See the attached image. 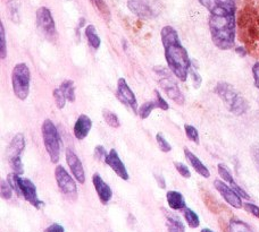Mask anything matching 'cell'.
Instances as JSON below:
<instances>
[{
    "mask_svg": "<svg viewBox=\"0 0 259 232\" xmlns=\"http://www.w3.org/2000/svg\"><path fill=\"white\" fill-rule=\"evenodd\" d=\"M161 43L165 50V59L167 67L173 75L181 82H186L191 67L187 49L181 43L178 31L170 25H166L160 32Z\"/></svg>",
    "mask_w": 259,
    "mask_h": 232,
    "instance_id": "6da1fadb",
    "label": "cell"
},
{
    "mask_svg": "<svg viewBox=\"0 0 259 232\" xmlns=\"http://www.w3.org/2000/svg\"><path fill=\"white\" fill-rule=\"evenodd\" d=\"M209 31L212 43L220 50H231L235 44V14L231 15H209Z\"/></svg>",
    "mask_w": 259,
    "mask_h": 232,
    "instance_id": "7a4b0ae2",
    "label": "cell"
},
{
    "mask_svg": "<svg viewBox=\"0 0 259 232\" xmlns=\"http://www.w3.org/2000/svg\"><path fill=\"white\" fill-rule=\"evenodd\" d=\"M214 91L220 96V99L223 101L226 109L231 113H233L234 115H243L244 113H247L249 109L248 101L234 89L233 85L226 82H220L217 83Z\"/></svg>",
    "mask_w": 259,
    "mask_h": 232,
    "instance_id": "3957f363",
    "label": "cell"
},
{
    "mask_svg": "<svg viewBox=\"0 0 259 232\" xmlns=\"http://www.w3.org/2000/svg\"><path fill=\"white\" fill-rule=\"evenodd\" d=\"M154 72L158 78V83L161 89L165 92V94L167 95L174 103L178 105H184L186 103V97L182 91L180 90L178 83L172 76V72L169 71V68L163 67V66H156L154 67Z\"/></svg>",
    "mask_w": 259,
    "mask_h": 232,
    "instance_id": "277c9868",
    "label": "cell"
},
{
    "mask_svg": "<svg viewBox=\"0 0 259 232\" xmlns=\"http://www.w3.org/2000/svg\"><path fill=\"white\" fill-rule=\"evenodd\" d=\"M41 134H42L44 145L47 151L49 159L53 163H57L61 157V136L58 129L52 120L46 119L41 126Z\"/></svg>",
    "mask_w": 259,
    "mask_h": 232,
    "instance_id": "5b68a950",
    "label": "cell"
},
{
    "mask_svg": "<svg viewBox=\"0 0 259 232\" xmlns=\"http://www.w3.org/2000/svg\"><path fill=\"white\" fill-rule=\"evenodd\" d=\"M31 72L25 63L16 64L12 71L13 92L18 100L25 101L30 94Z\"/></svg>",
    "mask_w": 259,
    "mask_h": 232,
    "instance_id": "8992f818",
    "label": "cell"
},
{
    "mask_svg": "<svg viewBox=\"0 0 259 232\" xmlns=\"http://www.w3.org/2000/svg\"><path fill=\"white\" fill-rule=\"evenodd\" d=\"M25 150V137L22 133L16 134L12 138L11 144L7 148V157L14 172L22 176L24 172V165L22 162V154Z\"/></svg>",
    "mask_w": 259,
    "mask_h": 232,
    "instance_id": "52a82bcc",
    "label": "cell"
},
{
    "mask_svg": "<svg viewBox=\"0 0 259 232\" xmlns=\"http://www.w3.org/2000/svg\"><path fill=\"white\" fill-rule=\"evenodd\" d=\"M130 12L142 20H154L161 13L159 0H127Z\"/></svg>",
    "mask_w": 259,
    "mask_h": 232,
    "instance_id": "ba28073f",
    "label": "cell"
},
{
    "mask_svg": "<svg viewBox=\"0 0 259 232\" xmlns=\"http://www.w3.org/2000/svg\"><path fill=\"white\" fill-rule=\"evenodd\" d=\"M36 26L46 39L50 42H56L58 32L55 24L53 14L48 7H40L36 11Z\"/></svg>",
    "mask_w": 259,
    "mask_h": 232,
    "instance_id": "9c48e42d",
    "label": "cell"
},
{
    "mask_svg": "<svg viewBox=\"0 0 259 232\" xmlns=\"http://www.w3.org/2000/svg\"><path fill=\"white\" fill-rule=\"evenodd\" d=\"M55 178H56V183L61 193L67 198L75 201L77 197V186L75 183V178H73L63 165L56 166V169H55Z\"/></svg>",
    "mask_w": 259,
    "mask_h": 232,
    "instance_id": "30bf717a",
    "label": "cell"
},
{
    "mask_svg": "<svg viewBox=\"0 0 259 232\" xmlns=\"http://www.w3.org/2000/svg\"><path fill=\"white\" fill-rule=\"evenodd\" d=\"M209 15H231L237 12V0H198Z\"/></svg>",
    "mask_w": 259,
    "mask_h": 232,
    "instance_id": "8fae6325",
    "label": "cell"
},
{
    "mask_svg": "<svg viewBox=\"0 0 259 232\" xmlns=\"http://www.w3.org/2000/svg\"><path fill=\"white\" fill-rule=\"evenodd\" d=\"M116 95L118 100L122 102L124 105H127L134 113L138 114L139 105L136 94L128 86L125 78H119L117 81V89H116Z\"/></svg>",
    "mask_w": 259,
    "mask_h": 232,
    "instance_id": "7c38bea8",
    "label": "cell"
},
{
    "mask_svg": "<svg viewBox=\"0 0 259 232\" xmlns=\"http://www.w3.org/2000/svg\"><path fill=\"white\" fill-rule=\"evenodd\" d=\"M214 187L216 188L217 192L220 193L222 197L224 198V201L234 208H242L243 203L242 198L240 197V195L235 192V190L230 187L229 185H226L224 180L216 179L214 180Z\"/></svg>",
    "mask_w": 259,
    "mask_h": 232,
    "instance_id": "4fadbf2b",
    "label": "cell"
},
{
    "mask_svg": "<svg viewBox=\"0 0 259 232\" xmlns=\"http://www.w3.org/2000/svg\"><path fill=\"white\" fill-rule=\"evenodd\" d=\"M20 189L21 197L24 198L26 202H29L33 207L39 210L45 205V203L38 196L35 185L29 178H20Z\"/></svg>",
    "mask_w": 259,
    "mask_h": 232,
    "instance_id": "5bb4252c",
    "label": "cell"
},
{
    "mask_svg": "<svg viewBox=\"0 0 259 232\" xmlns=\"http://www.w3.org/2000/svg\"><path fill=\"white\" fill-rule=\"evenodd\" d=\"M65 156H66L67 165L69 166V170H71L73 177L75 178V180L78 184H81V185L84 184L85 183V172H84V168H83V164L80 160V157H78L75 154V152L71 150V148H67Z\"/></svg>",
    "mask_w": 259,
    "mask_h": 232,
    "instance_id": "9a60e30c",
    "label": "cell"
},
{
    "mask_svg": "<svg viewBox=\"0 0 259 232\" xmlns=\"http://www.w3.org/2000/svg\"><path fill=\"white\" fill-rule=\"evenodd\" d=\"M105 163L107 164L109 168L112 169L121 179L125 180V182H127V180L130 179L126 166L124 165L123 161L121 160V157H119L118 153L116 150H115V148H112V150L108 152L107 156H106Z\"/></svg>",
    "mask_w": 259,
    "mask_h": 232,
    "instance_id": "2e32d148",
    "label": "cell"
},
{
    "mask_svg": "<svg viewBox=\"0 0 259 232\" xmlns=\"http://www.w3.org/2000/svg\"><path fill=\"white\" fill-rule=\"evenodd\" d=\"M92 184L95 186L96 193L98 194V197L101 204H104V205L108 204L113 197V192L112 188L109 187V185L104 182V179L101 178V176L99 173H95L92 176Z\"/></svg>",
    "mask_w": 259,
    "mask_h": 232,
    "instance_id": "e0dca14e",
    "label": "cell"
},
{
    "mask_svg": "<svg viewBox=\"0 0 259 232\" xmlns=\"http://www.w3.org/2000/svg\"><path fill=\"white\" fill-rule=\"evenodd\" d=\"M217 170H219V175L220 177L224 180L225 183H228L230 187H232L235 192H237L240 197L241 198H244V199H250V196H249V194L244 190L241 186L238 185L237 182H235L232 173L230 172V170L228 166H226L225 164L223 163H220L219 165H217Z\"/></svg>",
    "mask_w": 259,
    "mask_h": 232,
    "instance_id": "ac0fdd59",
    "label": "cell"
},
{
    "mask_svg": "<svg viewBox=\"0 0 259 232\" xmlns=\"http://www.w3.org/2000/svg\"><path fill=\"white\" fill-rule=\"evenodd\" d=\"M91 128H92L91 118L89 115L82 113L80 114V117L76 119L75 125H74V129H73L74 136H75L78 141H83V139L89 135Z\"/></svg>",
    "mask_w": 259,
    "mask_h": 232,
    "instance_id": "d6986e66",
    "label": "cell"
},
{
    "mask_svg": "<svg viewBox=\"0 0 259 232\" xmlns=\"http://www.w3.org/2000/svg\"><path fill=\"white\" fill-rule=\"evenodd\" d=\"M184 155H186L187 160L189 161V163L191 164V166L198 175H200L201 177L206 178V179L210 177V172H209V170H208L207 166L203 164L201 160L199 159L196 154H193V153L189 150L188 147H184Z\"/></svg>",
    "mask_w": 259,
    "mask_h": 232,
    "instance_id": "ffe728a7",
    "label": "cell"
},
{
    "mask_svg": "<svg viewBox=\"0 0 259 232\" xmlns=\"http://www.w3.org/2000/svg\"><path fill=\"white\" fill-rule=\"evenodd\" d=\"M166 199H167L168 206L174 211H181L187 207L186 199H184L183 195L177 192V190H169L166 194Z\"/></svg>",
    "mask_w": 259,
    "mask_h": 232,
    "instance_id": "44dd1931",
    "label": "cell"
},
{
    "mask_svg": "<svg viewBox=\"0 0 259 232\" xmlns=\"http://www.w3.org/2000/svg\"><path fill=\"white\" fill-rule=\"evenodd\" d=\"M85 36L88 42H89V45L91 46L94 50H98L101 45V40L99 38L98 33H97V30L95 25L89 24L85 27Z\"/></svg>",
    "mask_w": 259,
    "mask_h": 232,
    "instance_id": "7402d4cb",
    "label": "cell"
},
{
    "mask_svg": "<svg viewBox=\"0 0 259 232\" xmlns=\"http://www.w3.org/2000/svg\"><path fill=\"white\" fill-rule=\"evenodd\" d=\"M7 12L11 21L13 23H15V24H20L21 15H20V2H18V0H8Z\"/></svg>",
    "mask_w": 259,
    "mask_h": 232,
    "instance_id": "603a6c76",
    "label": "cell"
},
{
    "mask_svg": "<svg viewBox=\"0 0 259 232\" xmlns=\"http://www.w3.org/2000/svg\"><path fill=\"white\" fill-rule=\"evenodd\" d=\"M167 220H166V225H167L168 232H186V228L182 221L178 216L173 214H167Z\"/></svg>",
    "mask_w": 259,
    "mask_h": 232,
    "instance_id": "cb8c5ba5",
    "label": "cell"
},
{
    "mask_svg": "<svg viewBox=\"0 0 259 232\" xmlns=\"http://www.w3.org/2000/svg\"><path fill=\"white\" fill-rule=\"evenodd\" d=\"M90 3L105 21L107 22L110 21V16L112 15H110V11L107 6V4L105 3V0H90Z\"/></svg>",
    "mask_w": 259,
    "mask_h": 232,
    "instance_id": "d4e9b609",
    "label": "cell"
},
{
    "mask_svg": "<svg viewBox=\"0 0 259 232\" xmlns=\"http://www.w3.org/2000/svg\"><path fill=\"white\" fill-rule=\"evenodd\" d=\"M61 90L64 92L65 96H66L67 101L69 102H75V86H74V82L72 80L64 81L61 84Z\"/></svg>",
    "mask_w": 259,
    "mask_h": 232,
    "instance_id": "484cf974",
    "label": "cell"
},
{
    "mask_svg": "<svg viewBox=\"0 0 259 232\" xmlns=\"http://www.w3.org/2000/svg\"><path fill=\"white\" fill-rule=\"evenodd\" d=\"M182 211H183L184 219H186L187 223L189 226H190V228L196 229L199 225H200V220H199V216L196 212L192 211L191 208H189V207H186Z\"/></svg>",
    "mask_w": 259,
    "mask_h": 232,
    "instance_id": "4316f807",
    "label": "cell"
},
{
    "mask_svg": "<svg viewBox=\"0 0 259 232\" xmlns=\"http://www.w3.org/2000/svg\"><path fill=\"white\" fill-rule=\"evenodd\" d=\"M229 232H253L250 225L238 219H232L229 224Z\"/></svg>",
    "mask_w": 259,
    "mask_h": 232,
    "instance_id": "83f0119b",
    "label": "cell"
},
{
    "mask_svg": "<svg viewBox=\"0 0 259 232\" xmlns=\"http://www.w3.org/2000/svg\"><path fill=\"white\" fill-rule=\"evenodd\" d=\"M103 118L105 120V123L112 128H119V127H121V122H119L117 114L114 113L113 111L104 109L103 110Z\"/></svg>",
    "mask_w": 259,
    "mask_h": 232,
    "instance_id": "f1b7e54d",
    "label": "cell"
},
{
    "mask_svg": "<svg viewBox=\"0 0 259 232\" xmlns=\"http://www.w3.org/2000/svg\"><path fill=\"white\" fill-rule=\"evenodd\" d=\"M155 109H157L155 100L154 101H147V102H145V103H142L140 106H139L138 115L141 119H147Z\"/></svg>",
    "mask_w": 259,
    "mask_h": 232,
    "instance_id": "f546056e",
    "label": "cell"
},
{
    "mask_svg": "<svg viewBox=\"0 0 259 232\" xmlns=\"http://www.w3.org/2000/svg\"><path fill=\"white\" fill-rule=\"evenodd\" d=\"M7 57V41H6V31H5L4 23H0V58L4 60Z\"/></svg>",
    "mask_w": 259,
    "mask_h": 232,
    "instance_id": "4dcf8cb0",
    "label": "cell"
},
{
    "mask_svg": "<svg viewBox=\"0 0 259 232\" xmlns=\"http://www.w3.org/2000/svg\"><path fill=\"white\" fill-rule=\"evenodd\" d=\"M156 142H157V145H158L159 150L161 152L168 153L172 151V146H170V144L167 142V139L165 138V136L161 133H157Z\"/></svg>",
    "mask_w": 259,
    "mask_h": 232,
    "instance_id": "1f68e13d",
    "label": "cell"
},
{
    "mask_svg": "<svg viewBox=\"0 0 259 232\" xmlns=\"http://www.w3.org/2000/svg\"><path fill=\"white\" fill-rule=\"evenodd\" d=\"M54 97H55V103H56L57 108L58 109H64L65 108V104H66V96H65L64 92L61 90V87H57V89H55L54 92Z\"/></svg>",
    "mask_w": 259,
    "mask_h": 232,
    "instance_id": "d6a6232c",
    "label": "cell"
},
{
    "mask_svg": "<svg viewBox=\"0 0 259 232\" xmlns=\"http://www.w3.org/2000/svg\"><path fill=\"white\" fill-rule=\"evenodd\" d=\"M14 190L12 188V186L9 185L7 180L3 179L2 184H0V194H2L3 199H11L13 196Z\"/></svg>",
    "mask_w": 259,
    "mask_h": 232,
    "instance_id": "836d02e7",
    "label": "cell"
},
{
    "mask_svg": "<svg viewBox=\"0 0 259 232\" xmlns=\"http://www.w3.org/2000/svg\"><path fill=\"white\" fill-rule=\"evenodd\" d=\"M184 131H186L187 137L190 139L191 142L199 144V133L196 127H193L192 125H184Z\"/></svg>",
    "mask_w": 259,
    "mask_h": 232,
    "instance_id": "e575fe53",
    "label": "cell"
},
{
    "mask_svg": "<svg viewBox=\"0 0 259 232\" xmlns=\"http://www.w3.org/2000/svg\"><path fill=\"white\" fill-rule=\"evenodd\" d=\"M155 93V102H156V105H157V109H160V110H164V111H167L169 109V105L167 102L165 101V99L163 96H161V94L159 93L158 90H155L154 91Z\"/></svg>",
    "mask_w": 259,
    "mask_h": 232,
    "instance_id": "d590c367",
    "label": "cell"
},
{
    "mask_svg": "<svg viewBox=\"0 0 259 232\" xmlns=\"http://www.w3.org/2000/svg\"><path fill=\"white\" fill-rule=\"evenodd\" d=\"M174 166H175V169H177L178 172L181 175L183 178L189 179L191 177L190 170H189L188 166L184 163H182V162H174Z\"/></svg>",
    "mask_w": 259,
    "mask_h": 232,
    "instance_id": "8d00e7d4",
    "label": "cell"
},
{
    "mask_svg": "<svg viewBox=\"0 0 259 232\" xmlns=\"http://www.w3.org/2000/svg\"><path fill=\"white\" fill-rule=\"evenodd\" d=\"M189 75L191 76L192 78V83H193V86L194 89H199V87L201 86V83H202V78L200 76V74H199L196 69L193 68V66L191 65L190 67V71H189Z\"/></svg>",
    "mask_w": 259,
    "mask_h": 232,
    "instance_id": "74e56055",
    "label": "cell"
},
{
    "mask_svg": "<svg viewBox=\"0 0 259 232\" xmlns=\"http://www.w3.org/2000/svg\"><path fill=\"white\" fill-rule=\"evenodd\" d=\"M107 154H108V153H107V151L105 150V147L103 145H97L95 147L94 155H95V159L97 161H105Z\"/></svg>",
    "mask_w": 259,
    "mask_h": 232,
    "instance_id": "f35d334b",
    "label": "cell"
},
{
    "mask_svg": "<svg viewBox=\"0 0 259 232\" xmlns=\"http://www.w3.org/2000/svg\"><path fill=\"white\" fill-rule=\"evenodd\" d=\"M250 154H251V159H252L253 164H255L256 169L258 170V172H259V143H257V144H255V145L251 146Z\"/></svg>",
    "mask_w": 259,
    "mask_h": 232,
    "instance_id": "ab89813d",
    "label": "cell"
},
{
    "mask_svg": "<svg viewBox=\"0 0 259 232\" xmlns=\"http://www.w3.org/2000/svg\"><path fill=\"white\" fill-rule=\"evenodd\" d=\"M243 208L246 210L248 213H250L253 216L259 217V206L255 205L252 203H243Z\"/></svg>",
    "mask_w": 259,
    "mask_h": 232,
    "instance_id": "60d3db41",
    "label": "cell"
},
{
    "mask_svg": "<svg viewBox=\"0 0 259 232\" xmlns=\"http://www.w3.org/2000/svg\"><path fill=\"white\" fill-rule=\"evenodd\" d=\"M252 76H253V82H255V86L259 90V62L253 65Z\"/></svg>",
    "mask_w": 259,
    "mask_h": 232,
    "instance_id": "b9f144b4",
    "label": "cell"
},
{
    "mask_svg": "<svg viewBox=\"0 0 259 232\" xmlns=\"http://www.w3.org/2000/svg\"><path fill=\"white\" fill-rule=\"evenodd\" d=\"M45 232H65V229L63 225L58 223H54L52 225H49Z\"/></svg>",
    "mask_w": 259,
    "mask_h": 232,
    "instance_id": "7bdbcfd3",
    "label": "cell"
},
{
    "mask_svg": "<svg viewBox=\"0 0 259 232\" xmlns=\"http://www.w3.org/2000/svg\"><path fill=\"white\" fill-rule=\"evenodd\" d=\"M155 178H156V182L158 184V187L164 189L166 188V183H165V179L161 175H155Z\"/></svg>",
    "mask_w": 259,
    "mask_h": 232,
    "instance_id": "ee69618b",
    "label": "cell"
},
{
    "mask_svg": "<svg viewBox=\"0 0 259 232\" xmlns=\"http://www.w3.org/2000/svg\"><path fill=\"white\" fill-rule=\"evenodd\" d=\"M235 52L241 55V57H244V55L247 54V51L243 48V46H238V48H235Z\"/></svg>",
    "mask_w": 259,
    "mask_h": 232,
    "instance_id": "f6af8a7d",
    "label": "cell"
},
{
    "mask_svg": "<svg viewBox=\"0 0 259 232\" xmlns=\"http://www.w3.org/2000/svg\"><path fill=\"white\" fill-rule=\"evenodd\" d=\"M200 232H214V231L210 230V229H208V228H205V229H202Z\"/></svg>",
    "mask_w": 259,
    "mask_h": 232,
    "instance_id": "bcb514c9",
    "label": "cell"
}]
</instances>
